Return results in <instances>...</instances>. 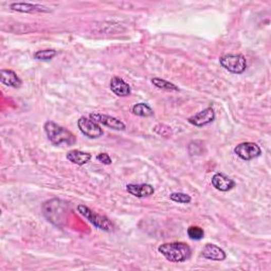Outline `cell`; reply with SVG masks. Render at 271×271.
<instances>
[{"label": "cell", "instance_id": "6da1fadb", "mask_svg": "<svg viewBox=\"0 0 271 271\" xmlns=\"http://www.w3.org/2000/svg\"><path fill=\"white\" fill-rule=\"evenodd\" d=\"M159 251L166 259L173 263H183L191 256V248L188 244L183 242H174L161 245L158 248Z\"/></svg>", "mask_w": 271, "mask_h": 271}, {"label": "cell", "instance_id": "7a4b0ae2", "mask_svg": "<svg viewBox=\"0 0 271 271\" xmlns=\"http://www.w3.org/2000/svg\"><path fill=\"white\" fill-rule=\"evenodd\" d=\"M44 131L51 143L54 145H73L76 141L74 134L63 126L52 121H47L44 124Z\"/></svg>", "mask_w": 271, "mask_h": 271}, {"label": "cell", "instance_id": "3957f363", "mask_svg": "<svg viewBox=\"0 0 271 271\" xmlns=\"http://www.w3.org/2000/svg\"><path fill=\"white\" fill-rule=\"evenodd\" d=\"M77 211L82 216H84L86 219H88L89 222H92L98 229L107 231V232L114 231V229H115L114 224H112V222L106 216L101 215V214L94 212L93 210H90L88 207H86L84 205L78 206Z\"/></svg>", "mask_w": 271, "mask_h": 271}, {"label": "cell", "instance_id": "277c9868", "mask_svg": "<svg viewBox=\"0 0 271 271\" xmlns=\"http://www.w3.org/2000/svg\"><path fill=\"white\" fill-rule=\"evenodd\" d=\"M219 63L225 70L234 74H242L247 68V61L242 54H227L219 59Z\"/></svg>", "mask_w": 271, "mask_h": 271}, {"label": "cell", "instance_id": "5b68a950", "mask_svg": "<svg viewBox=\"0 0 271 271\" xmlns=\"http://www.w3.org/2000/svg\"><path fill=\"white\" fill-rule=\"evenodd\" d=\"M234 153L245 161H249L262 155V150L256 143L244 142L236 146Z\"/></svg>", "mask_w": 271, "mask_h": 271}, {"label": "cell", "instance_id": "8992f818", "mask_svg": "<svg viewBox=\"0 0 271 271\" xmlns=\"http://www.w3.org/2000/svg\"><path fill=\"white\" fill-rule=\"evenodd\" d=\"M77 126L80 130L90 139H98L103 136V129L99 124L92 119L81 117L77 121Z\"/></svg>", "mask_w": 271, "mask_h": 271}, {"label": "cell", "instance_id": "52a82bcc", "mask_svg": "<svg viewBox=\"0 0 271 271\" xmlns=\"http://www.w3.org/2000/svg\"><path fill=\"white\" fill-rule=\"evenodd\" d=\"M90 119L97 122L98 124H102V125H105L111 129L125 130V124L115 117L99 114V112H94V114L90 115Z\"/></svg>", "mask_w": 271, "mask_h": 271}, {"label": "cell", "instance_id": "ba28073f", "mask_svg": "<svg viewBox=\"0 0 271 271\" xmlns=\"http://www.w3.org/2000/svg\"><path fill=\"white\" fill-rule=\"evenodd\" d=\"M215 119V112L212 107L203 109L202 111L198 112L197 115L191 117L189 119V122L196 127H203L208 125V124L212 123Z\"/></svg>", "mask_w": 271, "mask_h": 271}, {"label": "cell", "instance_id": "9c48e42d", "mask_svg": "<svg viewBox=\"0 0 271 271\" xmlns=\"http://www.w3.org/2000/svg\"><path fill=\"white\" fill-rule=\"evenodd\" d=\"M126 191L134 197L145 198L155 193V189L149 184H129L126 186Z\"/></svg>", "mask_w": 271, "mask_h": 271}, {"label": "cell", "instance_id": "30bf717a", "mask_svg": "<svg viewBox=\"0 0 271 271\" xmlns=\"http://www.w3.org/2000/svg\"><path fill=\"white\" fill-rule=\"evenodd\" d=\"M201 254L205 258L210 259V261L220 262L227 257L225 252L221 249V248L213 244H207L205 247H203V249L201 250Z\"/></svg>", "mask_w": 271, "mask_h": 271}, {"label": "cell", "instance_id": "8fae6325", "mask_svg": "<svg viewBox=\"0 0 271 271\" xmlns=\"http://www.w3.org/2000/svg\"><path fill=\"white\" fill-rule=\"evenodd\" d=\"M11 9L13 11L21 13H48L50 12L49 8L43 7L41 5H33V4H26V3H15L11 5Z\"/></svg>", "mask_w": 271, "mask_h": 271}, {"label": "cell", "instance_id": "7c38bea8", "mask_svg": "<svg viewBox=\"0 0 271 271\" xmlns=\"http://www.w3.org/2000/svg\"><path fill=\"white\" fill-rule=\"evenodd\" d=\"M212 186L220 192H228L235 187V183L224 174L217 173L212 177Z\"/></svg>", "mask_w": 271, "mask_h": 271}, {"label": "cell", "instance_id": "4fadbf2b", "mask_svg": "<svg viewBox=\"0 0 271 271\" xmlns=\"http://www.w3.org/2000/svg\"><path fill=\"white\" fill-rule=\"evenodd\" d=\"M110 89L111 92L118 97H127L131 93L130 86L126 82H124L119 76H114L111 78Z\"/></svg>", "mask_w": 271, "mask_h": 271}, {"label": "cell", "instance_id": "5bb4252c", "mask_svg": "<svg viewBox=\"0 0 271 271\" xmlns=\"http://www.w3.org/2000/svg\"><path fill=\"white\" fill-rule=\"evenodd\" d=\"M0 82L8 87H13V88H18L22 84L18 75L14 71L8 69H3L0 71Z\"/></svg>", "mask_w": 271, "mask_h": 271}, {"label": "cell", "instance_id": "9a60e30c", "mask_svg": "<svg viewBox=\"0 0 271 271\" xmlns=\"http://www.w3.org/2000/svg\"><path fill=\"white\" fill-rule=\"evenodd\" d=\"M67 159L69 160L70 162L76 164V165H84L86 163H88L92 159V155L86 152H82V151H70L68 152L67 154Z\"/></svg>", "mask_w": 271, "mask_h": 271}, {"label": "cell", "instance_id": "2e32d148", "mask_svg": "<svg viewBox=\"0 0 271 271\" xmlns=\"http://www.w3.org/2000/svg\"><path fill=\"white\" fill-rule=\"evenodd\" d=\"M131 111L133 115L138 117H144V118H148L154 115L153 109L145 103H139V104L133 105L131 108Z\"/></svg>", "mask_w": 271, "mask_h": 271}, {"label": "cell", "instance_id": "e0dca14e", "mask_svg": "<svg viewBox=\"0 0 271 271\" xmlns=\"http://www.w3.org/2000/svg\"><path fill=\"white\" fill-rule=\"evenodd\" d=\"M152 83L159 89H162V90H165V92H179V88L171 83V82H167L165 80H162V78H159V77H155L152 80Z\"/></svg>", "mask_w": 271, "mask_h": 271}, {"label": "cell", "instance_id": "ac0fdd59", "mask_svg": "<svg viewBox=\"0 0 271 271\" xmlns=\"http://www.w3.org/2000/svg\"><path fill=\"white\" fill-rule=\"evenodd\" d=\"M58 52L52 49H47V50H39L35 54H34V58L38 61H51L53 60Z\"/></svg>", "mask_w": 271, "mask_h": 271}, {"label": "cell", "instance_id": "d6986e66", "mask_svg": "<svg viewBox=\"0 0 271 271\" xmlns=\"http://www.w3.org/2000/svg\"><path fill=\"white\" fill-rule=\"evenodd\" d=\"M188 235L191 240H195V241H199L201 240L203 235H205V232L200 228L197 227V225H192L188 229Z\"/></svg>", "mask_w": 271, "mask_h": 271}, {"label": "cell", "instance_id": "ffe728a7", "mask_svg": "<svg viewBox=\"0 0 271 271\" xmlns=\"http://www.w3.org/2000/svg\"><path fill=\"white\" fill-rule=\"evenodd\" d=\"M169 198L178 203H190L192 201V197L186 193H172Z\"/></svg>", "mask_w": 271, "mask_h": 271}, {"label": "cell", "instance_id": "44dd1931", "mask_svg": "<svg viewBox=\"0 0 271 271\" xmlns=\"http://www.w3.org/2000/svg\"><path fill=\"white\" fill-rule=\"evenodd\" d=\"M155 131H156L158 134L164 136V137H168V136H171V134L173 133L171 127L166 126V125H163V124H159V125H156V127H155Z\"/></svg>", "mask_w": 271, "mask_h": 271}, {"label": "cell", "instance_id": "7402d4cb", "mask_svg": "<svg viewBox=\"0 0 271 271\" xmlns=\"http://www.w3.org/2000/svg\"><path fill=\"white\" fill-rule=\"evenodd\" d=\"M97 160L100 161L101 163L106 164V165H109V164H111V162H112V161H111V158H110L109 155L106 154V153L99 154V155L97 156Z\"/></svg>", "mask_w": 271, "mask_h": 271}]
</instances>
